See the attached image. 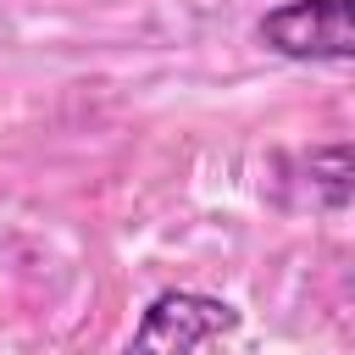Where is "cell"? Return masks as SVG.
<instances>
[{
  "mask_svg": "<svg viewBox=\"0 0 355 355\" xmlns=\"http://www.w3.org/2000/svg\"><path fill=\"white\" fill-rule=\"evenodd\" d=\"M255 39L305 67H349L355 61V0H283L255 22Z\"/></svg>",
  "mask_w": 355,
  "mask_h": 355,
  "instance_id": "6da1fadb",
  "label": "cell"
},
{
  "mask_svg": "<svg viewBox=\"0 0 355 355\" xmlns=\"http://www.w3.org/2000/svg\"><path fill=\"white\" fill-rule=\"evenodd\" d=\"M244 316L216 300V294H200V288H161L144 311H139V327L128 338L122 355H194L200 344L233 333Z\"/></svg>",
  "mask_w": 355,
  "mask_h": 355,
  "instance_id": "7a4b0ae2",
  "label": "cell"
},
{
  "mask_svg": "<svg viewBox=\"0 0 355 355\" xmlns=\"http://www.w3.org/2000/svg\"><path fill=\"white\" fill-rule=\"evenodd\" d=\"M300 166L294 183H305L311 194V211H327V216H344L349 211V144L344 139H327V144H311L300 155H288Z\"/></svg>",
  "mask_w": 355,
  "mask_h": 355,
  "instance_id": "3957f363",
  "label": "cell"
}]
</instances>
